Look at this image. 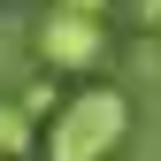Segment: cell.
<instances>
[{
  "mask_svg": "<svg viewBox=\"0 0 161 161\" xmlns=\"http://www.w3.org/2000/svg\"><path fill=\"white\" fill-rule=\"evenodd\" d=\"M123 138H130V100L115 85H85L46 123V161H115Z\"/></svg>",
  "mask_w": 161,
  "mask_h": 161,
  "instance_id": "cell-1",
  "label": "cell"
},
{
  "mask_svg": "<svg viewBox=\"0 0 161 161\" xmlns=\"http://www.w3.org/2000/svg\"><path fill=\"white\" fill-rule=\"evenodd\" d=\"M38 62L46 69H69V77H92L108 62V15H77V8H46L31 31Z\"/></svg>",
  "mask_w": 161,
  "mask_h": 161,
  "instance_id": "cell-2",
  "label": "cell"
},
{
  "mask_svg": "<svg viewBox=\"0 0 161 161\" xmlns=\"http://www.w3.org/2000/svg\"><path fill=\"white\" fill-rule=\"evenodd\" d=\"M31 146H38V115L23 100H0V161H23Z\"/></svg>",
  "mask_w": 161,
  "mask_h": 161,
  "instance_id": "cell-3",
  "label": "cell"
},
{
  "mask_svg": "<svg viewBox=\"0 0 161 161\" xmlns=\"http://www.w3.org/2000/svg\"><path fill=\"white\" fill-rule=\"evenodd\" d=\"M54 8H77V15H108V0H54Z\"/></svg>",
  "mask_w": 161,
  "mask_h": 161,
  "instance_id": "cell-4",
  "label": "cell"
},
{
  "mask_svg": "<svg viewBox=\"0 0 161 161\" xmlns=\"http://www.w3.org/2000/svg\"><path fill=\"white\" fill-rule=\"evenodd\" d=\"M138 23H153V31H161V0H138Z\"/></svg>",
  "mask_w": 161,
  "mask_h": 161,
  "instance_id": "cell-5",
  "label": "cell"
}]
</instances>
